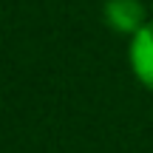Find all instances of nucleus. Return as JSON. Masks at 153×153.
Here are the masks:
<instances>
[{"mask_svg": "<svg viewBox=\"0 0 153 153\" xmlns=\"http://www.w3.org/2000/svg\"><path fill=\"white\" fill-rule=\"evenodd\" d=\"M102 17H105V26L116 34H133L148 23V14H145V6L139 0H105L102 6Z\"/></svg>", "mask_w": 153, "mask_h": 153, "instance_id": "2", "label": "nucleus"}, {"mask_svg": "<svg viewBox=\"0 0 153 153\" xmlns=\"http://www.w3.org/2000/svg\"><path fill=\"white\" fill-rule=\"evenodd\" d=\"M128 65L148 91H153V20H148L128 43Z\"/></svg>", "mask_w": 153, "mask_h": 153, "instance_id": "1", "label": "nucleus"}]
</instances>
